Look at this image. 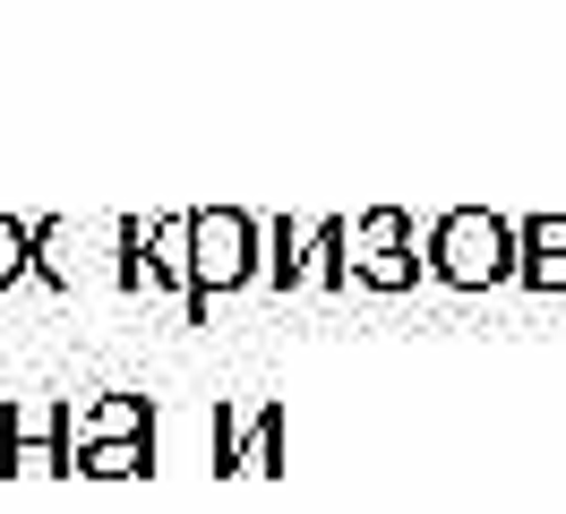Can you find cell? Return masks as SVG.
Returning a JSON list of instances; mask_svg holds the SVG:
<instances>
[{"mask_svg":"<svg viewBox=\"0 0 566 514\" xmlns=\"http://www.w3.org/2000/svg\"><path fill=\"white\" fill-rule=\"evenodd\" d=\"M18 266H27V232H9V223H0V283H9Z\"/></svg>","mask_w":566,"mask_h":514,"instance_id":"obj_2","label":"cell"},{"mask_svg":"<svg viewBox=\"0 0 566 514\" xmlns=\"http://www.w3.org/2000/svg\"><path fill=\"white\" fill-rule=\"evenodd\" d=\"M241 266H249V258H241V223H214V232H207V274H214V283H232Z\"/></svg>","mask_w":566,"mask_h":514,"instance_id":"obj_1","label":"cell"}]
</instances>
